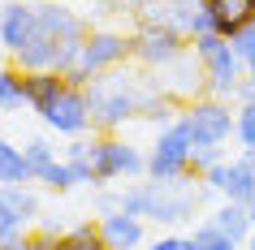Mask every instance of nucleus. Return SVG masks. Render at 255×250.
<instances>
[{"label":"nucleus","mask_w":255,"mask_h":250,"mask_svg":"<svg viewBox=\"0 0 255 250\" xmlns=\"http://www.w3.org/2000/svg\"><path fill=\"white\" fill-rule=\"evenodd\" d=\"M208 220H212L216 229L229 237V242H238V246H247V237L255 233V229H251V216H247V207H242V203H221Z\"/></svg>","instance_id":"obj_16"},{"label":"nucleus","mask_w":255,"mask_h":250,"mask_svg":"<svg viewBox=\"0 0 255 250\" xmlns=\"http://www.w3.org/2000/svg\"><path fill=\"white\" fill-rule=\"evenodd\" d=\"M56 4H74V0H56Z\"/></svg>","instance_id":"obj_34"},{"label":"nucleus","mask_w":255,"mask_h":250,"mask_svg":"<svg viewBox=\"0 0 255 250\" xmlns=\"http://www.w3.org/2000/svg\"><path fill=\"white\" fill-rule=\"evenodd\" d=\"M134 56V43L126 39L121 30H91L87 43H82V56H78V69L87 78H100L108 69H117L121 61Z\"/></svg>","instance_id":"obj_9"},{"label":"nucleus","mask_w":255,"mask_h":250,"mask_svg":"<svg viewBox=\"0 0 255 250\" xmlns=\"http://www.w3.org/2000/svg\"><path fill=\"white\" fill-rule=\"evenodd\" d=\"M95 224H100L108 250H138L143 246V220L130 216V211H108V216H100Z\"/></svg>","instance_id":"obj_13"},{"label":"nucleus","mask_w":255,"mask_h":250,"mask_svg":"<svg viewBox=\"0 0 255 250\" xmlns=\"http://www.w3.org/2000/svg\"><path fill=\"white\" fill-rule=\"evenodd\" d=\"M190 246H195V250H242L238 242H229V237L221 233V229H216L212 220H203L199 229L190 233Z\"/></svg>","instance_id":"obj_21"},{"label":"nucleus","mask_w":255,"mask_h":250,"mask_svg":"<svg viewBox=\"0 0 255 250\" xmlns=\"http://www.w3.org/2000/svg\"><path fill=\"white\" fill-rule=\"evenodd\" d=\"M26 216L17 211V203L9 198V185H0V237H9V233H26Z\"/></svg>","instance_id":"obj_22"},{"label":"nucleus","mask_w":255,"mask_h":250,"mask_svg":"<svg viewBox=\"0 0 255 250\" xmlns=\"http://www.w3.org/2000/svg\"><path fill=\"white\" fill-rule=\"evenodd\" d=\"M247 216H251V229H255V203H251V207H247Z\"/></svg>","instance_id":"obj_32"},{"label":"nucleus","mask_w":255,"mask_h":250,"mask_svg":"<svg viewBox=\"0 0 255 250\" xmlns=\"http://www.w3.org/2000/svg\"><path fill=\"white\" fill-rule=\"evenodd\" d=\"M234 52H238V61L247 65V74H255V26H247V30H238L234 35Z\"/></svg>","instance_id":"obj_25"},{"label":"nucleus","mask_w":255,"mask_h":250,"mask_svg":"<svg viewBox=\"0 0 255 250\" xmlns=\"http://www.w3.org/2000/svg\"><path fill=\"white\" fill-rule=\"evenodd\" d=\"M199 177L186 181H138L130 190H121V211H130L138 220H156V224H182L195 216L199 198L208 194V185H190Z\"/></svg>","instance_id":"obj_3"},{"label":"nucleus","mask_w":255,"mask_h":250,"mask_svg":"<svg viewBox=\"0 0 255 250\" xmlns=\"http://www.w3.org/2000/svg\"><path fill=\"white\" fill-rule=\"evenodd\" d=\"M147 250H195V246H190V237H173L169 233V237H156Z\"/></svg>","instance_id":"obj_28"},{"label":"nucleus","mask_w":255,"mask_h":250,"mask_svg":"<svg viewBox=\"0 0 255 250\" xmlns=\"http://www.w3.org/2000/svg\"><path fill=\"white\" fill-rule=\"evenodd\" d=\"M221 147H195V151H190V177H203V172L208 168H216V164H221Z\"/></svg>","instance_id":"obj_26"},{"label":"nucleus","mask_w":255,"mask_h":250,"mask_svg":"<svg viewBox=\"0 0 255 250\" xmlns=\"http://www.w3.org/2000/svg\"><path fill=\"white\" fill-rule=\"evenodd\" d=\"M22 156H26L30 172L39 177V172H43V168H48V164H52V160H56V151H52V143H43V138H30V143L22 147Z\"/></svg>","instance_id":"obj_23"},{"label":"nucleus","mask_w":255,"mask_h":250,"mask_svg":"<svg viewBox=\"0 0 255 250\" xmlns=\"http://www.w3.org/2000/svg\"><path fill=\"white\" fill-rule=\"evenodd\" d=\"M212 194H221L225 203H242V207H251L255 203V168L247 164V156L242 160H221L216 168H208L199 177Z\"/></svg>","instance_id":"obj_10"},{"label":"nucleus","mask_w":255,"mask_h":250,"mask_svg":"<svg viewBox=\"0 0 255 250\" xmlns=\"http://www.w3.org/2000/svg\"><path fill=\"white\" fill-rule=\"evenodd\" d=\"M234 121H238V108H229V99H186L182 108V125L190 130L195 147H221L234 134Z\"/></svg>","instance_id":"obj_7"},{"label":"nucleus","mask_w":255,"mask_h":250,"mask_svg":"<svg viewBox=\"0 0 255 250\" xmlns=\"http://www.w3.org/2000/svg\"><path fill=\"white\" fill-rule=\"evenodd\" d=\"M95 211H100V216H108V211H121V190H100V198H95Z\"/></svg>","instance_id":"obj_27"},{"label":"nucleus","mask_w":255,"mask_h":250,"mask_svg":"<svg viewBox=\"0 0 255 250\" xmlns=\"http://www.w3.org/2000/svg\"><path fill=\"white\" fill-rule=\"evenodd\" d=\"M56 250H108V242L95 220H82V224H69L65 233L56 237Z\"/></svg>","instance_id":"obj_18"},{"label":"nucleus","mask_w":255,"mask_h":250,"mask_svg":"<svg viewBox=\"0 0 255 250\" xmlns=\"http://www.w3.org/2000/svg\"><path fill=\"white\" fill-rule=\"evenodd\" d=\"M26 181H35V172H30L22 147L0 138V185H26Z\"/></svg>","instance_id":"obj_17"},{"label":"nucleus","mask_w":255,"mask_h":250,"mask_svg":"<svg viewBox=\"0 0 255 250\" xmlns=\"http://www.w3.org/2000/svg\"><path fill=\"white\" fill-rule=\"evenodd\" d=\"M190 151H195V138L182 125V117L173 125H164L156 134V143L147 151V181H186L190 177Z\"/></svg>","instance_id":"obj_6"},{"label":"nucleus","mask_w":255,"mask_h":250,"mask_svg":"<svg viewBox=\"0 0 255 250\" xmlns=\"http://www.w3.org/2000/svg\"><path fill=\"white\" fill-rule=\"evenodd\" d=\"M30 35H35V4H22V0L4 4L0 9V48L13 56L30 43Z\"/></svg>","instance_id":"obj_12"},{"label":"nucleus","mask_w":255,"mask_h":250,"mask_svg":"<svg viewBox=\"0 0 255 250\" xmlns=\"http://www.w3.org/2000/svg\"><path fill=\"white\" fill-rule=\"evenodd\" d=\"M0 250H30V233H9V237H0Z\"/></svg>","instance_id":"obj_29"},{"label":"nucleus","mask_w":255,"mask_h":250,"mask_svg":"<svg viewBox=\"0 0 255 250\" xmlns=\"http://www.w3.org/2000/svg\"><path fill=\"white\" fill-rule=\"evenodd\" d=\"M130 43H134V61L147 69H173L182 56H190V39L173 26H138Z\"/></svg>","instance_id":"obj_8"},{"label":"nucleus","mask_w":255,"mask_h":250,"mask_svg":"<svg viewBox=\"0 0 255 250\" xmlns=\"http://www.w3.org/2000/svg\"><path fill=\"white\" fill-rule=\"evenodd\" d=\"M190 52H195V61L203 65V78H208V95L212 99H234L242 86V78H247V65L238 61V52H234V43L225 39V35H199V39H190Z\"/></svg>","instance_id":"obj_4"},{"label":"nucleus","mask_w":255,"mask_h":250,"mask_svg":"<svg viewBox=\"0 0 255 250\" xmlns=\"http://www.w3.org/2000/svg\"><path fill=\"white\" fill-rule=\"evenodd\" d=\"M43 125H52L56 134H69V138H82V134L91 130L87 91H82V86H65V95H61V99L43 112Z\"/></svg>","instance_id":"obj_11"},{"label":"nucleus","mask_w":255,"mask_h":250,"mask_svg":"<svg viewBox=\"0 0 255 250\" xmlns=\"http://www.w3.org/2000/svg\"><path fill=\"white\" fill-rule=\"evenodd\" d=\"M242 250H255V233H251V237H247V246H242Z\"/></svg>","instance_id":"obj_31"},{"label":"nucleus","mask_w":255,"mask_h":250,"mask_svg":"<svg viewBox=\"0 0 255 250\" xmlns=\"http://www.w3.org/2000/svg\"><path fill=\"white\" fill-rule=\"evenodd\" d=\"M151 95H160V86H143L138 78L121 74V69H108L100 78H91L87 86V108H91V130L100 134H117L130 117L143 112Z\"/></svg>","instance_id":"obj_2"},{"label":"nucleus","mask_w":255,"mask_h":250,"mask_svg":"<svg viewBox=\"0 0 255 250\" xmlns=\"http://www.w3.org/2000/svg\"><path fill=\"white\" fill-rule=\"evenodd\" d=\"M22 86H26V104L35 108V112H48V108L65 95V74H52V69H39V74H22Z\"/></svg>","instance_id":"obj_14"},{"label":"nucleus","mask_w":255,"mask_h":250,"mask_svg":"<svg viewBox=\"0 0 255 250\" xmlns=\"http://www.w3.org/2000/svg\"><path fill=\"white\" fill-rule=\"evenodd\" d=\"M247 164H251V168H255V151H247Z\"/></svg>","instance_id":"obj_33"},{"label":"nucleus","mask_w":255,"mask_h":250,"mask_svg":"<svg viewBox=\"0 0 255 250\" xmlns=\"http://www.w3.org/2000/svg\"><path fill=\"white\" fill-rule=\"evenodd\" d=\"M203 4L212 9L216 30H221L225 39H234L238 30L255 26V0H203Z\"/></svg>","instance_id":"obj_15"},{"label":"nucleus","mask_w":255,"mask_h":250,"mask_svg":"<svg viewBox=\"0 0 255 250\" xmlns=\"http://www.w3.org/2000/svg\"><path fill=\"white\" fill-rule=\"evenodd\" d=\"M35 181H39L43 190H56V194H65V190H74V185H78V177H74V168H69L65 160H52V164H48V168H43Z\"/></svg>","instance_id":"obj_20"},{"label":"nucleus","mask_w":255,"mask_h":250,"mask_svg":"<svg viewBox=\"0 0 255 250\" xmlns=\"http://www.w3.org/2000/svg\"><path fill=\"white\" fill-rule=\"evenodd\" d=\"M234 99H242V104H255V74H247L242 78V86H238V95Z\"/></svg>","instance_id":"obj_30"},{"label":"nucleus","mask_w":255,"mask_h":250,"mask_svg":"<svg viewBox=\"0 0 255 250\" xmlns=\"http://www.w3.org/2000/svg\"><path fill=\"white\" fill-rule=\"evenodd\" d=\"M87 164H91V185L95 190H104V185L121 181V177H147V156L130 147L126 138L117 134H95L87 138Z\"/></svg>","instance_id":"obj_5"},{"label":"nucleus","mask_w":255,"mask_h":250,"mask_svg":"<svg viewBox=\"0 0 255 250\" xmlns=\"http://www.w3.org/2000/svg\"><path fill=\"white\" fill-rule=\"evenodd\" d=\"M26 104V86H22V69L17 65H4L0 61V108L13 112V108Z\"/></svg>","instance_id":"obj_19"},{"label":"nucleus","mask_w":255,"mask_h":250,"mask_svg":"<svg viewBox=\"0 0 255 250\" xmlns=\"http://www.w3.org/2000/svg\"><path fill=\"white\" fill-rule=\"evenodd\" d=\"M87 22H82L74 9H61L56 0L48 4H35V35L22 52H13V65L22 74H39V69H52V74H69L82 56V43H87Z\"/></svg>","instance_id":"obj_1"},{"label":"nucleus","mask_w":255,"mask_h":250,"mask_svg":"<svg viewBox=\"0 0 255 250\" xmlns=\"http://www.w3.org/2000/svg\"><path fill=\"white\" fill-rule=\"evenodd\" d=\"M234 138L247 151H255V104H238V121H234Z\"/></svg>","instance_id":"obj_24"}]
</instances>
